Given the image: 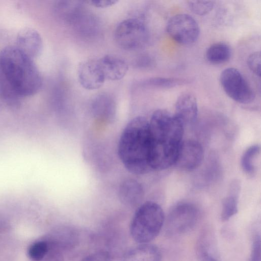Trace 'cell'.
I'll return each instance as SVG.
<instances>
[{
  "instance_id": "1",
  "label": "cell",
  "mask_w": 261,
  "mask_h": 261,
  "mask_svg": "<svg viewBox=\"0 0 261 261\" xmlns=\"http://www.w3.org/2000/svg\"><path fill=\"white\" fill-rule=\"evenodd\" d=\"M149 126L150 168L152 170L166 169L175 163L184 125L175 114L159 109L152 114Z\"/></svg>"
},
{
  "instance_id": "2",
  "label": "cell",
  "mask_w": 261,
  "mask_h": 261,
  "mask_svg": "<svg viewBox=\"0 0 261 261\" xmlns=\"http://www.w3.org/2000/svg\"><path fill=\"white\" fill-rule=\"evenodd\" d=\"M150 136L149 121L139 116L131 120L120 138L118 155L125 168L135 174L151 171L149 164Z\"/></svg>"
},
{
  "instance_id": "3",
  "label": "cell",
  "mask_w": 261,
  "mask_h": 261,
  "mask_svg": "<svg viewBox=\"0 0 261 261\" xmlns=\"http://www.w3.org/2000/svg\"><path fill=\"white\" fill-rule=\"evenodd\" d=\"M0 70L21 97L35 94L42 87V76L33 59L16 46L1 51Z\"/></svg>"
},
{
  "instance_id": "4",
  "label": "cell",
  "mask_w": 261,
  "mask_h": 261,
  "mask_svg": "<svg viewBox=\"0 0 261 261\" xmlns=\"http://www.w3.org/2000/svg\"><path fill=\"white\" fill-rule=\"evenodd\" d=\"M164 220V212L160 205L153 201H146L138 207L133 216L130 234L138 243H148L158 236Z\"/></svg>"
},
{
  "instance_id": "5",
  "label": "cell",
  "mask_w": 261,
  "mask_h": 261,
  "mask_svg": "<svg viewBox=\"0 0 261 261\" xmlns=\"http://www.w3.org/2000/svg\"><path fill=\"white\" fill-rule=\"evenodd\" d=\"M149 33L144 21L130 18L120 22L114 32V39L121 48L128 51L143 48L147 43Z\"/></svg>"
},
{
  "instance_id": "6",
  "label": "cell",
  "mask_w": 261,
  "mask_h": 261,
  "mask_svg": "<svg viewBox=\"0 0 261 261\" xmlns=\"http://www.w3.org/2000/svg\"><path fill=\"white\" fill-rule=\"evenodd\" d=\"M199 216L197 207L190 203H179L169 212L166 221V232L169 236L184 234L196 224Z\"/></svg>"
},
{
  "instance_id": "7",
  "label": "cell",
  "mask_w": 261,
  "mask_h": 261,
  "mask_svg": "<svg viewBox=\"0 0 261 261\" xmlns=\"http://www.w3.org/2000/svg\"><path fill=\"white\" fill-rule=\"evenodd\" d=\"M220 81L225 93L233 100L243 104L254 100V91L237 69H225L221 73Z\"/></svg>"
},
{
  "instance_id": "8",
  "label": "cell",
  "mask_w": 261,
  "mask_h": 261,
  "mask_svg": "<svg viewBox=\"0 0 261 261\" xmlns=\"http://www.w3.org/2000/svg\"><path fill=\"white\" fill-rule=\"evenodd\" d=\"M166 31L174 40L183 45L194 43L200 32L197 21L186 14H178L171 17L167 23Z\"/></svg>"
},
{
  "instance_id": "9",
  "label": "cell",
  "mask_w": 261,
  "mask_h": 261,
  "mask_svg": "<svg viewBox=\"0 0 261 261\" xmlns=\"http://www.w3.org/2000/svg\"><path fill=\"white\" fill-rule=\"evenodd\" d=\"M203 156V147L198 142L191 140L182 141L174 165L184 170L192 171L201 164Z\"/></svg>"
},
{
  "instance_id": "10",
  "label": "cell",
  "mask_w": 261,
  "mask_h": 261,
  "mask_svg": "<svg viewBox=\"0 0 261 261\" xmlns=\"http://www.w3.org/2000/svg\"><path fill=\"white\" fill-rule=\"evenodd\" d=\"M77 77L81 85L89 90L99 88L106 80L98 60H88L81 63Z\"/></svg>"
},
{
  "instance_id": "11",
  "label": "cell",
  "mask_w": 261,
  "mask_h": 261,
  "mask_svg": "<svg viewBox=\"0 0 261 261\" xmlns=\"http://www.w3.org/2000/svg\"><path fill=\"white\" fill-rule=\"evenodd\" d=\"M195 253L198 261H221L215 234L211 227H204L200 233Z\"/></svg>"
},
{
  "instance_id": "12",
  "label": "cell",
  "mask_w": 261,
  "mask_h": 261,
  "mask_svg": "<svg viewBox=\"0 0 261 261\" xmlns=\"http://www.w3.org/2000/svg\"><path fill=\"white\" fill-rule=\"evenodd\" d=\"M16 46L32 59L38 57L43 48V41L40 34L35 29L25 28L18 33Z\"/></svg>"
},
{
  "instance_id": "13",
  "label": "cell",
  "mask_w": 261,
  "mask_h": 261,
  "mask_svg": "<svg viewBox=\"0 0 261 261\" xmlns=\"http://www.w3.org/2000/svg\"><path fill=\"white\" fill-rule=\"evenodd\" d=\"M174 114L184 126L194 123L198 115V105L195 95L189 92L181 94L175 103Z\"/></svg>"
},
{
  "instance_id": "14",
  "label": "cell",
  "mask_w": 261,
  "mask_h": 261,
  "mask_svg": "<svg viewBox=\"0 0 261 261\" xmlns=\"http://www.w3.org/2000/svg\"><path fill=\"white\" fill-rule=\"evenodd\" d=\"M106 80L118 81L126 74L128 67L123 59L111 55H106L98 59Z\"/></svg>"
},
{
  "instance_id": "15",
  "label": "cell",
  "mask_w": 261,
  "mask_h": 261,
  "mask_svg": "<svg viewBox=\"0 0 261 261\" xmlns=\"http://www.w3.org/2000/svg\"><path fill=\"white\" fill-rule=\"evenodd\" d=\"M143 189L141 185L134 179H127L120 185L118 196L124 204L135 206L138 204L143 197Z\"/></svg>"
},
{
  "instance_id": "16",
  "label": "cell",
  "mask_w": 261,
  "mask_h": 261,
  "mask_svg": "<svg viewBox=\"0 0 261 261\" xmlns=\"http://www.w3.org/2000/svg\"><path fill=\"white\" fill-rule=\"evenodd\" d=\"M159 249L155 245L141 244L128 251L121 261H161Z\"/></svg>"
},
{
  "instance_id": "17",
  "label": "cell",
  "mask_w": 261,
  "mask_h": 261,
  "mask_svg": "<svg viewBox=\"0 0 261 261\" xmlns=\"http://www.w3.org/2000/svg\"><path fill=\"white\" fill-rule=\"evenodd\" d=\"M240 189L239 181L235 180L231 183L228 193L222 202L221 218L223 221H227L237 213Z\"/></svg>"
},
{
  "instance_id": "18",
  "label": "cell",
  "mask_w": 261,
  "mask_h": 261,
  "mask_svg": "<svg viewBox=\"0 0 261 261\" xmlns=\"http://www.w3.org/2000/svg\"><path fill=\"white\" fill-rule=\"evenodd\" d=\"M231 50L225 43L217 42L208 47L205 53L207 60L213 64L226 62L231 57Z\"/></svg>"
},
{
  "instance_id": "19",
  "label": "cell",
  "mask_w": 261,
  "mask_h": 261,
  "mask_svg": "<svg viewBox=\"0 0 261 261\" xmlns=\"http://www.w3.org/2000/svg\"><path fill=\"white\" fill-rule=\"evenodd\" d=\"M93 108L96 115L106 118L111 117L115 111L114 101L108 95L101 94L95 98Z\"/></svg>"
},
{
  "instance_id": "20",
  "label": "cell",
  "mask_w": 261,
  "mask_h": 261,
  "mask_svg": "<svg viewBox=\"0 0 261 261\" xmlns=\"http://www.w3.org/2000/svg\"><path fill=\"white\" fill-rule=\"evenodd\" d=\"M260 147L254 145L248 147L243 153L241 159V166L244 172L252 176L255 172V161L260 153Z\"/></svg>"
},
{
  "instance_id": "21",
  "label": "cell",
  "mask_w": 261,
  "mask_h": 261,
  "mask_svg": "<svg viewBox=\"0 0 261 261\" xmlns=\"http://www.w3.org/2000/svg\"><path fill=\"white\" fill-rule=\"evenodd\" d=\"M0 98L9 104H16L21 97L0 70Z\"/></svg>"
},
{
  "instance_id": "22",
  "label": "cell",
  "mask_w": 261,
  "mask_h": 261,
  "mask_svg": "<svg viewBox=\"0 0 261 261\" xmlns=\"http://www.w3.org/2000/svg\"><path fill=\"white\" fill-rule=\"evenodd\" d=\"M187 83V80L183 79L170 77H153L142 82L145 86L160 88H171Z\"/></svg>"
},
{
  "instance_id": "23",
  "label": "cell",
  "mask_w": 261,
  "mask_h": 261,
  "mask_svg": "<svg viewBox=\"0 0 261 261\" xmlns=\"http://www.w3.org/2000/svg\"><path fill=\"white\" fill-rule=\"evenodd\" d=\"M49 248L48 242L42 238L29 246L27 250V254L32 261H39L46 255Z\"/></svg>"
},
{
  "instance_id": "24",
  "label": "cell",
  "mask_w": 261,
  "mask_h": 261,
  "mask_svg": "<svg viewBox=\"0 0 261 261\" xmlns=\"http://www.w3.org/2000/svg\"><path fill=\"white\" fill-rule=\"evenodd\" d=\"M187 4L190 10L198 15L208 14L213 10L215 6V2L211 1H189Z\"/></svg>"
},
{
  "instance_id": "25",
  "label": "cell",
  "mask_w": 261,
  "mask_h": 261,
  "mask_svg": "<svg viewBox=\"0 0 261 261\" xmlns=\"http://www.w3.org/2000/svg\"><path fill=\"white\" fill-rule=\"evenodd\" d=\"M47 241L49 245V250L46 255L39 261H64L63 250L56 245Z\"/></svg>"
},
{
  "instance_id": "26",
  "label": "cell",
  "mask_w": 261,
  "mask_h": 261,
  "mask_svg": "<svg viewBox=\"0 0 261 261\" xmlns=\"http://www.w3.org/2000/svg\"><path fill=\"white\" fill-rule=\"evenodd\" d=\"M260 52L255 51L250 54L247 60V65L250 70L256 75H260Z\"/></svg>"
},
{
  "instance_id": "27",
  "label": "cell",
  "mask_w": 261,
  "mask_h": 261,
  "mask_svg": "<svg viewBox=\"0 0 261 261\" xmlns=\"http://www.w3.org/2000/svg\"><path fill=\"white\" fill-rule=\"evenodd\" d=\"M249 261H261L260 237L258 233L253 237Z\"/></svg>"
},
{
  "instance_id": "28",
  "label": "cell",
  "mask_w": 261,
  "mask_h": 261,
  "mask_svg": "<svg viewBox=\"0 0 261 261\" xmlns=\"http://www.w3.org/2000/svg\"><path fill=\"white\" fill-rule=\"evenodd\" d=\"M81 261H112V256L108 251L100 250L87 255Z\"/></svg>"
},
{
  "instance_id": "29",
  "label": "cell",
  "mask_w": 261,
  "mask_h": 261,
  "mask_svg": "<svg viewBox=\"0 0 261 261\" xmlns=\"http://www.w3.org/2000/svg\"><path fill=\"white\" fill-rule=\"evenodd\" d=\"M118 2L116 0H91L85 2L96 8H106L115 5Z\"/></svg>"
},
{
  "instance_id": "30",
  "label": "cell",
  "mask_w": 261,
  "mask_h": 261,
  "mask_svg": "<svg viewBox=\"0 0 261 261\" xmlns=\"http://www.w3.org/2000/svg\"><path fill=\"white\" fill-rule=\"evenodd\" d=\"M136 65L141 67H146L150 66L152 63V60L150 57L148 55H142L139 57L136 61Z\"/></svg>"
}]
</instances>
